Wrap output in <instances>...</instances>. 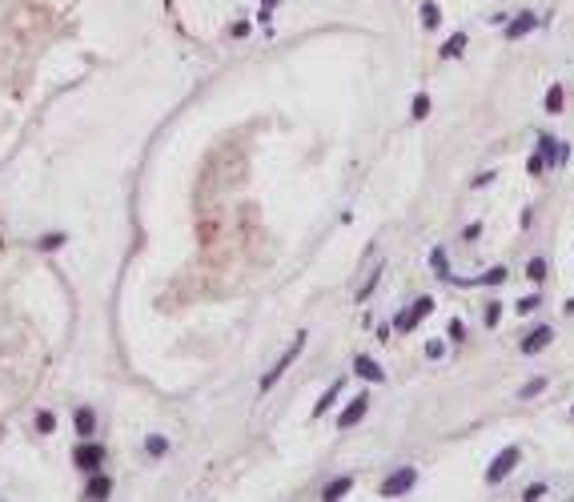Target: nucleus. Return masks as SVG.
Wrapping results in <instances>:
<instances>
[{
	"instance_id": "nucleus-1",
	"label": "nucleus",
	"mask_w": 574,
	"mask_h": 502,
	"mask_svg": "<svg viewBox=\"0 0 574 502\" xmlns=\"http://www.w3.org/2000/svg\"><path fill=\"white\" fill-rule=\"evenodd\" d=\"M301 345H305V330H301L298 338H294V345H289V350H285V354H281V358H277V362L269 365L265 374H261V394H265V390L274 386L277 378H281V374H285V370L294 365V358H298V354H301Z\"/></svg>"
},
{
	"instance_id": "nucleus-2",
	"label": "nucleus",
	"mask_w": 574,
	"mask_h": 502,
	"mask_svg": "<svg viewBox=\"0 0 574 502\" xmlns=\"http://www.w3.org/2000/svg\"><path fill=\"white\" fill-rule=\"evenodd\" d=\"M562 153H566V149H562L554 137H538V153L530 157V173H542L546 161H551V165H562Z\"/></svg>"
},
{
	"instance_id": "nucleus-3",
	"label": "nucleus",
	"mask_w": 574,
	"mask_h": 502,
	"mask_svg": "<svg viewBox=\"0 0 574 502\" xmlns=\"http://www.w3.org/2000/svg\"><path fill=\"white\" fill-rule=\"evenodd\" d=\"M518 458H522V450H518V446H506L502 454L490 462V470H486V482H502L506 474H510V470L518 466Z\"/></svg>"
},
{
	"instance_id": "nucleus-4",
	"label": "nucleus",
	"mask_w": 574,
	"mask_h": 502,
	"mask_svg": "<svg viewBox=\"0 0 574 502\" xmlns=\"http://www.w3.org/2000/svg\"><path fill=\"white\" fill-rule=\"evenodd\" d=\"M413 482H418V470H413V466H402V470H393L390 479L382 482V494H386V499L406 494V490H413Z\"/></svg>"
},
{
	"instance_id": "nucleus-5",
	"label": "nucleus",
	"mask_w": 574,
	"mask_h": 502,
	"mask_svg": "<svg viewBox=\"0 0 574 502\" xmlns=\"http://www.w3.org/2000/svg\"><path fill=\"white\" fill-rule=\"evenodd\" d=\"M101 458H105V446H101V442H81V446L72 450V466H76V470H96Z\"/></svg>"
},
{
	"instance_id": "nucleus-6",
	"label": "nucleus",
	"mask_w": 574,
	"mask_h": 502,
	"mask_svg": "<svg viewBox=\"0 0 574 502\" xmlns=\"http://www.w3.org/2000/svg\"><path fill=\"white\" fill-rule=\"evenodd\" d=\"M551 342H554V330H551V325H534L526 338H522V354H542Z\"/></svg>"
},
{
	"instance_id": "nucleus-7",
	"label": "nucleus",
	"mask_w": 574,
	"mask_h": 502,
	"mask_svg": "<svg viewBox=\"0 0 574 502\" xmlns=\"http://www.w3.org/2000/svg\"><path fill=\"white\" fill-rule=\"evenodd\" d=\"M430 310H434V297H422V301H413L410 310H402V314H398V330H413V325H418V318H426Z\"/></svg>"
},
{
	"instance_id": "nucleus-8",
	"label": "nucleus",
	"mask_w": 574,
	"mask_h": 502,
	"mask_svg": "<svg viewBox=\"0 0 574 502\" xmlns=\"http://www.w3.org/2000/svg\"><path fill=\"white\" fill-rule=\"evenodd\" d=\"M353 370H358V378H366V382H386V370L373 362V358H366V354L353 358Z\"/></svg>"
},
{
	"instance_id": "nucleus-9",
	"label": "nucleus",
	"mask_w": 574,
	"mask_h": 502,
	"mask_svg": "<svg viewBox=\"0 0 574 502\" xmlns=\"http://www.w3.org/2000/svg\"><path fill=\"white\" fill-rule=\"evenodd\" d=\"M366 398H362V394H358V398H353V402H349V406H345V414L342 418H338V426H342V430H349V426H353V422H362V414H366Z\"/></svg>"
},
{
	"instance_id": "nucleus-10",
	"label": "nucleus",
	"mask_w": 574,
	"mask_h": 502,
	"mask_svg": "<svg viewBox=\"0 0 574 502\" xmlns=\"http://www.w3.org/2000/svg\"><path fill=\"white\" fill-rule=\"evenodd\" d=\"M534 24H538V21H534V12H518V17L510 21V28H506V37H510V41H514V37H526Z\"/></svg>"
},
{
	"instance_id": "nucleus-11",
	"label": "nucleus",
	"mask_w": 574,
	"mask_h": 502,
	"mask_svg": "<svg viewBox=\"0 0 574 502\" xmlns=\"http://www.w3.org/2000/svg\"><path fill=\"white\" fill-rule=\"evenodd\" d=\"M342 386H345V378H338V382H334V386H329V390L322 394V398H318V406H314V414H318V418H322V414L329 410V406H334V398L342 394Z\"/></svg>"
},
{
	"instance_id": "nucleus-12",
	"label": "nucleus",
	"mask_w": 574,
	"mask_h": 502,
	"mask_svg": "<svg viewBox=\"0 0 574 502\" xmlns=\"http://www.w3.org/2000/svg\"><path fill=\"white\" fill-rule=\"evenodd\" d=\"M349 486H353V479H334L322 490V499H342V494H349Z\"/></svg>"
},
{
	"instance_id": "nucleus-13",
	"label": "nucleus",
	"mask_w": 574,
	"mask_h": 502,
	"mask_svg": "<svg viewBox=\"0 0 574 502\" xmlns=\"http://www.w3.org/2000/svg\"><path fill=\"white\" fill-rule=\"evenodd\" d=\"M113 490V482L105 479V474H92V482H89V499H105Z\"/></svg>"
},
{
	"instance_id": "nucleus-14",
	"label": "nucleus",
	"mask_w": 574,
	"mask_h": 502,
	"mask_svg": "<svg viewBox=\"0 0 574 502\" xmlns=\"http://www.w3.org/2000/svg\"><path fill=\"white\" fill-rule=\"evenodd\" d=\"M438 21H442L438 4H434V0H426V4H422V24H426V28H438Z\"/></svg>"
},
{
	"instance_id": "nucleus-15",
	"label": "nucleus",
	"mask_w": 574,
	"mask_h": 502,
	"mask_svg": "<svg viewBox=\"0 0 574 502\" xmlns=\"http://www.w3.org/2000/svg\"><path fill=\"white\" fill-rule=\"evenodd\" d=\"M378 281H382V265H378V270H373V274L366 277V285H358V301H366V297L373 294V290H378Z\"/></svg>"
},
{
	"instance_id": "nucleus-16",
	"label": "nucleus",
	"mask_w": 574,
	"mask_h": 502,
	"mask_svg": "<svg viewBox=\"0 0 574 502\" xmlns=\"http://www.w3.org/2000/svg\"><path fill=\"white\" fill-rule=\"evenodd\" d=\"M145 450H149L153 458H161L165 450H169V442H165L161 434H149V438H145Z\"/></svg>"
},
{
	"instance_id": "nucleus-17",
	"label": "nucleus",
	"mask_w": 574,
	"mask_h": 502,
	"mask_svg": "<svg viewBox=\"0 0 574 502\" xmlns=\"http://www.w3.org/2000/svg\"><path fill=\"white\" fill-rule=\"evenodd\" d=\"M76 430L92 434V430H96V414H92V410H76Z\"/></svg>"
},
{
	"instance_id": "nucleus-18",
	"label": "nucleus",
	"mask_w": 574,
	"mask_h": 502,
	"mask_svg": "<svg viewBox=\"0 0 574 502\" xmlns=\"http://www.w3.org/2000/svg\"><path fill=\"white\" fill-rule=\"evenodd\" d=\"M462 48H466V32H458L454 41H446V45H442V57H458Z\"/></svg>"
},
{
	"instance_id": "nucleus-19",
	"label": "nucleus",
	"mask_w": 574,
	"mask_h": 502,
	"mask_svg": "<svg viewBox=\"0 0 574 502\" xmlns=\"http://www.w3.org/2000/svg\"><path fill=\"white\" fill-rule=\"evenodd\" d=\"M526 274H530V281H542V277H546V257H534L526 265Z\"/></svg>"
},
{
	"instance_id": "nucleus-20",
	"label": "nucleus",
	"mask_w": 574,
	"mask_h": 502,
	"mask_svg": "<svg viewBox=\"0 0 574 502\" xmlns=\"http://www.w3.org/2000/svg\"><path fill=\"white\" fill-rule=\"evenodd\" d=\"M542 390H546V378H530L526 386H522V394H518V398H534V394H542Z\"/></svg>"
},
{
	"instance_id": "nucleus-21",
	"label": "nucleus",
	"mask_w": 574,
	"mask_h": 502,
	"mask_svg": "<svg viewBox=\"0 0 574 502\" xmlns=\"http://www.w3.org/2000/svg\"><path fill=\"white\" fill-rule=\"evenodd\" d=\"M37 430H41V434H52V430H57V418H52V414H37Z\"/></svg>"
},
{
	"instance_id": "nucleus-22",
	"label": "nucleus",
	"mask_w": 574,
	"mask_h": 502,
	"mask_svg": "<svg viewBox=\"0 0 574 502\" xmlns=\"http://www.w3.org/2000/svg\"><path fill=\"white\" fill-rule=\"evenodd\" d=\"M546 109H551V113H558V109H562V89H558V85L546 92Z\"/></svg>"
},
{
	"instance_id": "nucleus-23",
	"label": "nucleus",
	"mask_w": 574,
	"mask_h": 502,
	"mask_svg": "<svg viewBox=\"0 0 574 502\" xmlns=\"http://www.w3.org/2000/svg\"><path fill=\"white\" fill-rule=\"evenodd\" d=\"M426 113H430V97L422 92V97H413V117L422 121V117H426Z\"/></svg>"
},
{
	"instance_id": "nucleus-24",
	"label": "nucleus",
	"mask_w": 574,
	"mask_h": 502,
	"mask_svg": "<svg viewBox=\"0 0 574 502\" xmlns=\"http://www.w3.org/2000/svg\"><path fill=\"white\" fill-rule=\"evenodd\" d=\"M502 277H506V270L498 265V270H490V274H486L482 281H478V285H494V281H502Z\"/></svg>"
},
{
	"instance_id": "nucleus-25",
	"label": "nucleus",
	"mask_w": 574,
	"mask_h": 502,
	"mask_svg": "<svg viewBox=\"0 0 574 502\" xmlns=\"http://www.w3.org/2000/svg\"><path fill=\"white\" fill-rule=\"evenodd\" d=\"M434 270H438V274H450V265H446V253H442V250H434Z\"/></svg>"
},
{
	"instance_id": "nucleus-26",
	"label": "nucleus",
	"mask_w": 574,
	"mask_h": 502,
	"mask_svg": "<svg viewBox=\"0 0 574 502\" xmlns=\"http://www.w3.org/2000/svg\"><path fill=\"white\" fill-rule=\"evenodd\" d=\"M426 354H430V358H434V362H438V358L446 354V345H442V342H430V345H426Z\"/></svg>"
},
{
	"instance_id": "nucleus-27",
	"label": "nucleus",
	"mask_w": 574,
	"mask_h": 502,
	"mask_svg": "<svg viewBox=\"0 0 574 502\" xmlns=\"http://www.w3.org/2000/svg\"><path fill=\"white\" fill-rule=\"evenodd\" d=\"M534 305H538V297H522V301H518V314H530Z\"/></svg>"
},
{
	"instance_id": "nucleus-28",
	"label": "nucleus",
	"mask_w": 574,
	"mask_h": 502,
	"mask_svg": "<svg viewBox=\"0 0 574 502\" xmlns=\"http://www.w3.org/2000/svg\"><path fill=\"white\" fill-rule=\"evenodd\" d=\"M542 494H546V486H542V482H534V486L526 490V499H542Z\"/></svg>"
},
{
	"instance_id": "nucleus-29",
	"label": "nucleus",
	"mask_w": 574,
	"mask_h": 502,
	"mask_svg": "<svg viewBox=\"0 0 574 502\" xmlns=\"http://www.w3.org/2000/svg\"><path fill=\"white\" fill-rule=\"evenodd\" d=\"M277 0H265V12H261V21H265V17H269V8H274Z\"/></svg>"
}]
</instances>
